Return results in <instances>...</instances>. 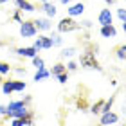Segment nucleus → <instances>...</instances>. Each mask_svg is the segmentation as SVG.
I'll list each match as a JSON object with an SVG mask.
<instances>
[{
	"label": "nucleus",
	"mask_w": 126,
	"mask_h": 126,
	"mask_svg": "<svg viewBox=\"0 0 126 126\" xmlns=\"http://www.w3.org/2000/svg\"><path fill=\"white\" fill-rule=\"evenodd\" d=\"M67 13H68V16H78V15H83V13H85V4H83V2H79V4H72L70 7L67 9Z\"/></svg>",
	"instance_id": "nucleus-10"
},
{
	"label": "nucleus",
	"mask_w": 126,
	"mask_h": 126,
	"mask_svg": "<svg viewBox=\"0 0 126 126\" xmlns=\"http://www.w3.org/2000/svg\"><path fill=\"white\" fill-rule=\"evenodd\" d=\"M50 76V70L47 68H38L36 74H34V81H43V79H47Z\"/></svg>",
	"instance_id": "nucleus-14"
},
{
	"label": "nucleus",
	"mask_w": 126,
	"mask_h": 126,
	"mask_svg": "<svg viewBox=\"0 0 126 126\" xmlns=\"http://www.w3.org/2000/svg\"><path fill=\"white\" fill-rule=\"evenodd\" d=\"M0 126H4V124H0Z\"/></svg>",
	"instance_id": "nucleus-39"
},
{
	"label": "nucleus",
	"mask_w": 126,
	"mask_h": 126,
	"mask_svg": "<svg viewBox=\"0 0 126 126\" xmlns=\"http://www.w3.org/2000/svg\"><path fill=\"white\" fill-rule=\"evenodd\" d=\"M31 126H36V124H34V123H32V124H31Z\"/></svg>",
	"instance_id": "nucleus-38"
},
{
	"label": "nucleus",
	"mask_w": 126,
	"mask_h": 126,
	"mask_svg": "<svg viewBox=\"0 0 126 126\" xmlns=\"http://www.w3.org/2000/svg\"><path fill=\"white\" fill-rule=\"evenodd\" d=\"M42 9L45 11V15H47V16H54L56 13H58V9H56V5H54V4H50V2H43Z\"/></svg>",
	"instance_id": "nucleus-13"
},
{
	"label": "nucleus",
	"mask_w": 126,
	"mask_h": 126,
	"mask_svg": "<svg viewBox=\"0 0 126 126\" xmlns=\"http://www.w3.org/2000/svg\"><path fill=\"white\" fill-rule=\"evenodd\" d=\"M4 2H7V0H0V4H4Z\"/></svg>",
	"instance_id": "nucleus-35"
},
{
	"label": "nucleus",
	"mask_w": 126,
	"mask_h": 126,
	"mask_svg": "<svg viewBox=\"0 0 126 126\" xmlns=\"http://www.w3.org/2000/svg\"><path fill=\"white\" fill-rule=\"evenodd\" d=\"M42 2H50V0H42Z\"/></svg>",
	"instance_id": "nucleus-36"
},
{
	"label": "nucleus",
	"mask_w": 126,
	"mask_h": 126,
	"mask_svg": "<svg viewBox=\"0 0 126 126\" xmlns=\"http://www.w3.org/2000/svg\"><path fill=\"white\" fill-rule=\"evenodd\" d=\"M119 126H126V124H119Z\"/></svg>",
	"instance_id": "nucleus-37"
},
{
	"label": "nucleus",
	"mask_w": 126,
	"mask_h": 126,
	"mask_svg": "<svg viewBox=\"0 0 126 126\" xmlns=\"http://www.w3.org/2000/svg\"><path fill=\"white\" fill-rule=\"evenodd\" d=\"M16 5H18L20 11H27V13H31V11H34V5L29 2V0H15Z\"/></svg>",
	"instance_id": "nucleus-12"
},
{
	"label": "nucleus",
	"mask_w": 126,
	"mask_h": 126,
	"mask_svg": "<svg viewBox=\"0 0 126 126\" xmlns=\"http://www.w3.org/2000/svg\"><path fill=\"white\" fill-rule=\"evenodd\" d=\"M29 113V110H27V106H20V108H16L15 112H11V115L9 117H24V115H27Z\"/></svg>",
	"instance_id": "nucleus-16"
},
{
	"label": "nucleus",
	"mask_w": 126,
	"mask_h": 126,
	"mask_svg": "<svg viewBox=\"0 0 126 126\" xmlns=\"http://www.w3.org/2000/svg\"><path fill=\"white\" fill-rule=\"evenodd\" d=\"M117 16H119V20H121V22H126V9L124 7L117 9Z\"/></svg>",
	"instance_id": "nucleus-27"
},
{
	"label": "nucleus",
	"mask_w": 126,
	"mask_h": 126,
	"mask_svg": "<svg viewBox=\"0 0 126 126\" xmlns=\"http://www.w3.org/2000/svg\"><path fill=\"white\" fill-rule=\"evenodd\" d=\"M31 124H32V113L31 112L24 117H15L13 123H11V126H31Z\"/></svg>",
	"instance_id": "nucleus-6"
},
{
	"label": "nucleus",
	"mask_w": 126,
	"mask_h": 126,
	"mask_svg": "<svg viewBox=\"0 0 126 126\" xmlns=\"http://www.w3.org/2000/svg\"><path fill=\"white\" fill-rule=\"evenodd\" d=\"M34 22V27H36V31H49L50 27V22L47 18H36V20H32Z\"/></svg>",
	"instance_id": "nucleus-11"
},
{
	"label": "nucleus",
	"mask_w": 126,
	"mask_h": 126,
	"mask_svg": "<svg viewBox=\"0 0 126 126\" xmlns=\"http://www.w3.org/2000/svg\"><path fill=\"white\" fill-rule=\"evenodd\" d=\"M20 34H22V38H32V36H36L34 22L32 20H22V24H20Z\"/></svg>",
	"instance_id": "nucleus-3"
},
{
	"label": "nucleus",
	"mask_w": 126,
	"mask_h": 126,
	"mask_svg": "<svg viewBox=\"0 0 126 126\" xmlns=\"http://www.w3.org/2000/svg\"><path fill=\"white\" fill-rule=\"evenodd\" d=\"M25 81H20V79H16V81H13V90L15 92H24L25 90Z\"/></svg>",
	"instance_id": "nucleus-21"
},
{
	"label": "nucleus",
	"mask_w": 126,
	"mask_h": 126,
	"mask_svg": "<svg viewBox=\"0 0 126 126\" xmlns=\"http://www.w3.org/2000/svg\"><path fill=\"white\" fill-rule=\"evenodd\" d=\"M115 58L121 60V61H126V43L124 45H117V47H115Z\"/></svg>",
	"instance_id": "nucleus-15"
},
{
	"label": "nucleus",
	"mask_w": 126,
	"mask_h": 126,
	"mask_svg": "<svg viewBox=\"0 0 126 126\" xmlns=\"http://www.w3.org/2000/svg\"><path fill=\"white\" fill-rule=\"evenodd\" d=\"M99 34L103 38H113L117 34V29L113 27L112 24H108V25H101V29H99Z\"/></svg>",
	"instance_id": "nucleus-8"
},
{
	"label": "nucleus",
	"mask_w": 126,
	"mask_h": 126,
	"mask_svg": "<svg viewBox=\"0 0 126 126\" xmlns=\"http://www.w3.org/2000/svg\"><path fill=\"white\" fill-rule=\"evenodd\" d=\"M13 20L18 22V24H22V18H20V9H16V13L13 15Z\"/></svg>",
	"instance_id": "nucleus-29"
},
{
	"label": "nucleus",
	"mask_w": 126,
	"mask_h": 126,
	"mask_svg": "<svg viewBox=\"0 0 126 126\" xmlns=\"http://www.w3.org/2000/svg\"><path fill=\"white\" fill-rule=\"evenodd\" d=\"M11 72V65L5 61H0V74H9Z\"/></svg>",
	"instance_id": "nucleus-23"
},
{
	"label": "nucleus",
	"mask_w": 126,
	"mask_h": 126,
	"mask_svg": "<svg viewBox=\"0 0 126 126\" xmlns=\"http://www.w3.org/2000/svg\"><path fill=\"white\" fill-rule=\"evenodd\" d=\"M79 25H81V29H90V27H92V22L90 20H83Z\"/></svg>",
	"instance_id": "nucleus-28"
},
{
	"label": "nucleus",
	"mask_w": 126,
	"mask_h": 126,
	"mask_svg": "<svg viewBox=\"0 0 126 126\" xmlns=\"http://www.w3.org/2000/svg\"><path fill=\"white\" fill-rule=\"evenodd\" d=\"M56 78H58V81L63 85V83H67V81H68V72H61V74H58Z\"/></svg>",
	"instance_id": "nucleus-25"
},
{
	"label": "nucleus",
	"mask_w": 126,
	"mask_h": 126,
	"mask_svg": "<svg viewBox=\"0 0 126 126\" xmlns=\"http://www.w3.org/2000/svg\"><path fill=\"white\" fill-rule=\"evenodd\" d=\"M97 22H99L101 25L112 24V11L110 9H101L99 11V16H97Z\"/></svg>",
	"instance_id": "nucleus-7"
},
{
	"label": "nucleus",
	"mask_w": 126,
	"mask_h": 126,
	"mask_svg": "<svg viewBox=\"0 0 126 126\" xmlns=\"http://www.w3.org/2000/svg\"><path fill=\"white\" fill-rule=\"evenodd\" d=\"M18 56H24V58H34L38 52V49H34V47H20V49H16L15 50Z\"/></svg>",
	"instance_id": "nucleus-9"
},
{
	"label": "nucleus",
	"mask_w": 126,
	"mask_h": 126,
	"mask_svg": "<svg viewBox=\"0 0 126 126\" xmlns=\"http://www.w3.org/2000/svg\"><path fill=\"white\" fill-rule=\"evenodd\" d=\"M117 121H119V115H117V113H113L112 110L106 112V113H101V124H103V126L117 124Z\"/></svg>",
	"instance_id": "nucleus-5"
},
{
	"label": "nucleus",
	"mask_w": 126,
	"mask_h": 126,
	"mask_svg": "<svg viewBox=\"0 0 126 126\" xmlns=\"http://www.w3.org/2000/svg\"><path fill=\"white\" fill-rule=\"evenodd\" d=\"M32 65L36 68H45V63H43V60L40 58V56H34L32 58Z\"/></svg>",
	"instance_id": "nucleus-22"
},
{
	"label": "nucleus",
	"mask_w": 126,
	"mask_h": 126,
	"mask_svg": "<svg viewBox=\"0 0 126 126\" xmlns=\"http://www.w3.org/2000/svg\"><path fill=\"white\" fill-rule=\"evenodd\" d=\"M0 113L7 117V106H5V105H0Z\"/></svg>",
	"instance_id": "nucleus-30"
},
{
	"label": "nucleus",
	"mask_w": 126,
	"mask_h": 126,
	"mask_svg": "<svg viewBox=\"0 0 126 126\" xmlns=\"http://www.w3.org/2000/svg\"><path fill=\"white\" fill-rule=\"evenodd\" d=\"M99 126H103V124H99Z\"/></svg>",
	"instance_id": "nucleus-40"
},
{
	"label": "nucleus",
	"mask_w": 126,
	"mask_h": 126,
	"mask_svg": "<svg viewBox=\"0 0 126 126\" xmlns=\"http://www.w3.org/2000/svg\"><path fill=\"white\" fill-rule=\"evenodd\" d=\"M67 70H68V72H76V70H78V63H76V61H68V63H67Z\"/></svg>",
	"instance_id": "nucleus-26"
},
{
	"label": "nucleus",
	"mask_w": 126,
	"mask_h": 126,
	"mask_svg": "<svg viewBox=\"0 0 126 126\" xmlns=\"http://www.w3.org/2000/svg\"><path fill=\"white\" fill-rule=\"evenodd\" d=\"M61 72H68L67 70V65H63V63H56V65L52 67V70H50L52 76H58V74H61Z\"/></svg>",
	"instance_id": "nucleus-18"
},
{
	"label": "nucleus",
	"mask_w": 126,
	"mask_h": 126,
	"mask_svg": "<svg viewBox=\"0 0 126 126\" xmlns=\"http://www.w3.org/2000/svg\"><path fill=\"white\" fill-rule=\"evenodd\" d=\"M123 115L126 117V99H124V105H123Z\"/></svg>",
	"instance_id": "nucleus-31"
},
{
	"label": "nucleus",
	"mask_w": 126,
	"mask_h": 126,
	"mask_svg": "<svg viewBox=\"0 0 126 126\" xmlns=\"http://www.w3.org/2000/svg\"><path fill=\"white\" fill-rule=\"evenodd\" d=\"M123 31L126 32V22H123Z\"/></svg>",
	"instance_id": "nucleus-34"
},
{
	"label": "nucleus",
	"mask_w": 126,
	"mask_h": 126,
	"mask_svg": "<svg viewBox=\"0 0 126 126\" xmlns=\"http://www.w3.org/2000/svg\"><path fill=\"white\" fill-rule=\"evenodd\" d=\"M103 105H105V99H97V103L92 106V110H90V112H92L94 115H99L101 110H103Z\"/></svg>",
	"instance_id": "nucleus-20"
},
{
	"label": "nucleus",
	"mask_w": 126,
	"mask_h": 126,
	"mask_svg": "<svg viewBox=\"0 0 126 126\" xmlns=\"http://www.w3.org/2000/svg\"><path fill=\"white\" fill-rule=\"evenodd\" d=\"M50 40H52V47H54V45H61V42H63L58 32H52V34H50Z\"/></svg>",
	"instance_id": "nucleus-24"
},
{
	"label": "nucleus",
	"mask_w": 126,
	"mask_h": 126,
	"mask_svg": "<svg viewBox=\"0 0 126 126\" xmlns=\"http://www.w3.org/2000/svg\"><path fill=\"white\" fill-rule=\"evenodd\" d=\"M76 52H78V49H76V47H65V49H63L61 52H60V56H61V58H72V56L76 54Z\"/></svg>",
	"instance_id": "nucleus-17"
},
{
	"label": "nucleus",
	"mask_w": 126,
	"mask_h": 126,
	"mask_svg": "<svg viewBox=\"0 0 126 126\" xmlns=\"http://www.w3.org/2000/svg\"><path fill=\"white\" fill-rule=\"evenodd\" d=\"M61 4H70V2H74V0H60Z\"/></svg>",
	"instance_id": "nucleus-32"
},
{
	"label": "nucleus",
	"mask_w": 126,
	"mask_h": 126,
	"mask_svg": "<svg viewBox=\"0 0 126 126\" xmlns=\"http://www.w3.org/2000/svg\"><path fill=\"white\" fill-rule=\"evenodd\" d=\"M2 92L5 94V95H9V94H13L15 90H13V81H2Z\"/></svg>",
	"instance_id": "nucleus-19"
},
{
	"label": "nucleus",
	"mask_w": 126,
	"mask_h": 126,
	"mask_svg": "<svg viewBox=\"0 0 126 126\" xmlns=\"http://www.w3.org/2000/svg\"><path fill=\"white\" fill-rule=\"evenodd\" d=\"M79 65L85 67V68H95V70H101V63L97 61L95 54L88 52V50H85V52L79 56Z\"/></svg>",
	"instance_id": "nucleus-1"
},
{
	"label": "nucleus",
	"mask_w": 126,
	"mask_h": 126,
	"mask_svg": "<svg viewBox=\"0 0 126 126\" xmlns=\"http://www.w3.org/2000/svg\"><path fill=\"white\" fill-rule=\"evenodd\" d=\"M105 2H106V4H115L117 0H105Z\"/></svg>",
	"instance_id": "nucleus-33"
},
{
	"label": "nucleus",
	"mask_w": 126,
	"mask_h": 126,
	"mask_svg": "<svg viewBox=\"0 0 126 126\" xmlns=\"http://www.w3.org/2000/svg\"><path fill=\"white\" fill-rule=\"evenodd\" d=\"M79 29H81V25H79L72 16H65V18H61L60 24H58V31L60 32H72V31H79Z\"/></svg>",
	"instance_id": "nucleus-2"
},
{
	"label": "nucleus",
	"mask_w": 126,
	"mask_h": 126,
	"mask_svg": "<svg viewBox=\"0 0 126 126\" xmlns=\"http://www.w3.org/2000/svg\"><path fill=\"white\" fill-rule=\"evenodd\" d=\"M34 49H52V40H50V36H38L36 40H34Z\"/></svg>",
	"instance_id": "nucleus-4"
}]
</instances>
